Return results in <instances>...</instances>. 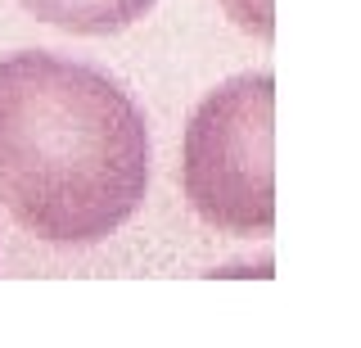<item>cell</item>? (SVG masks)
<instances>
[{
    "instance_id": "1",
    "label": "cell",
    "mask_w": 361,
    "mask_h": 348,
    "mask_svg": "<svg viewBox=\"0 0 361 348\" xmlns=\"http://www.w3.org/2000/svg\"><path fill=\"white\" fill-rule=\"evenodd\" d=\"M149 118L118 77L54 50L0 54V204L54 249H90L140 212Z\"/></svg>"
},
{
    "instance_id": "2",
    "label": "cell",
    "mask_w": 361,
    "mask_h": 348,
    "mask_svg": "<svg viewBox=\"0 0 361 348\" xmlns=\"http://www.w3.org/2000/svg\"><path fill=\"white\" fill-rule=\"evenodd\" d=\"M180 186L221 235L276 231V77L240 73L195 104L180 145Z\"/></svg>"
},
{
    "instance_id": "3",
    "label": "cell",
    "mask_w": 361,
    "mask_h": 348,
    "mask_svg": "<svg viewBox=\"0 0 361 348\" xmlns=\"http://www.w3.org/2000/svg\"><path fill=\"white\" fill-rule=\"evenodd\" d=\"M18 5L73 37H118L140 23L158 0H18Z\"/></svg>"
},
{
    "instance_id": "4",
    "label": "cell",
    "mask_w": 361,
    "mask_h": 348,
    "mask_svg": "<svg viewBox=\"0 0 361 348\" xmlns=\"http://www.w3.org/2000/svg\"><path fill=\"white\" fill-rule=\"evenodd\" d=\"M226 5V14L240 23L248 37H257V41H271L276 37V18H271V0H221Z\"/></svg>"
}]
</instances>
